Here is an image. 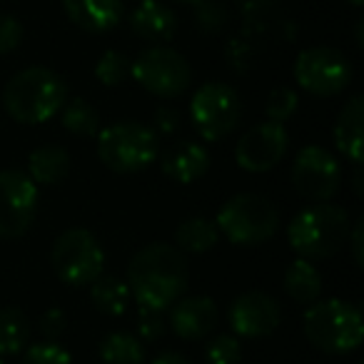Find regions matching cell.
Returning <instances> with one entry per match:
<instances>
[{
  "mask_svg": "<svg viewBox=\"0 0 364 364\" xmlns=\"http://www.w3.org/2000/svg\"><path fill=\"white\" fill-rule=\"evenodd\" d=\"M68 100V85L55 70L33 65L16 73L3 90L6 112L21 125H41L60 112Z\"/></svg>",
  "mask_w": 364,
  "mask_h": 364,
  "instance_id": "2",
  "label": "cell"
},
{
  "mask_svg": "<svg viewBox=\"0 0 364 364\" xmlns=\"http://www.w3.org/2000/svg\"><path fill=\"white\" fill-rule=\"evenodd\" d=\"M230 327L237 337L259 339L272 334L282 322V309L277 299L264 292H245L230 307Z\"/></svg>",
  "mask_w": 364,
  "mask_h": 364,
  "instance_id": "14",
  "label": "cell"
},
{
  "mask_svg": "<svg viewBox=\"0 0 364 364\" xmlns=\"http://www.w3.org/2000/svg\"><path fill=\"white\" fill-rule=\"evenodd\" d=\"M127 75H130V60H127L125 53H120V50L102 53L95 65V77L102 85L115 87V85H120V82H125Z\"/></svg>",
  "mask_w": 364,
  "mask_h": 364,
  "instance_id": "27",
  "label": "cell"
},
{
  "mask_svg": "<svg viewBox=\"0 0 364 364\" xmlns=\"http://www.w3.org/2000/svg\"><path fill=\"white\" fill-rule=\"evenodd\" d=\"M362 228H364V218L357 220V225L354 228H349V235L347 240H352V255H354V262L362 267L364 257H362Z\"/></svg>",
  "mask_w": 364,
  "mask_h": 364,
  "instance_id": "35",
  "label": "cell"
},
{
  "mask_svg": "<svg viewBox=\"0 0 364 364\" xmlns=\"http://www.w3.org/2000/svg\"><path fill=\"white\" fill-rule=\"evenodd\" d=\"M65 16L85 33H107L122 21V0H63Z\"/></svg>",
  "mask_w": 364,
  "mask_h": 364,
  "instance_id": "16",
  "label": "cell"
},
{
  "mask_svg": "<svg viewBox=\"0 0 364 364\" xmlns=\"http://www.w3.org/2000/svg\"><path fill=\"white\" fill-rule=\"evenodd\" d=\"M150 364H190V362L177 352H165V354H160V357L152 359Z\"/></svg>",
  "mask_w": 364,
  "mask_h": 364,
  "instance_id": "36",
  "label": "cell"
},
{
  "mask_svg": "<svg viewBox=\"0 0 364 364\" xmlns=\"http://www.w3.org/2000/svg\"><path fill=\"white\" fill-rule=\"evenodd\" d=\"M284 289L299 304H312L322 294V274L309 259L297 257L284 272Z\"/></svg>",
  "mask_w": 364,
  "mask_h": 364,
  "instance_id": "21",
  "label": "cell"
},
{
  "mask_svg": "<svg viewBox=\"0 0 364 364\" xmlns=\"http://www.w3.org/2000/svg\"><path fill=\"white\" fill-rule=\"evenodd\" d=\"M130 75L157 97H177L190 87V63L167 46H152L130 63Z\"/></svg>",
  "mask_w": 364,
  "mask_h": 364,
  "instance_id": "9",
  "label": "cell"
},
{
  "mask_svg": "<svg viewBox=\"0 0 364 364\" xmlns=\"http://www.w3.org/2000/svg\"><path fill=\"white\" fill-rule=\"evenodd\" d=\"M23 43V23L16 16L0 13V55L13 53Z\"/></svg>",
  "mask_w": 364,
  "mask_h": 364,
  "instance_id": "31",
  "label": "cell"
},
{
  "mask_svg": "<svg viewBox=\"0 0 364 364\" xmlns=\"http://www.w3.org/2000/svg\"><path fill=\"white\" fill-rule=\"evenodd\" d=\"M242 117V100L237 90L225 82H208L190 100V120L200 137L218 142L237 127Z\"/></svg>",
  "mask_w": 364,
  "mask_h": 364,
  "instance_id": "8",
  "label": "cell"
},
{
  "mask_svg": "<svg viewBox=\"0 0 364 364\" xmlns=\"http://www.w3.org/2000/svg\"><path fill=\"white\" fill-rule=\"evenodd\" d=\"M349 3H352L354 8H359V6H362V3H364V0H349Z\"/></svg>",
  "mask_w": 364,
  "mask_h": 364,
  "instance_id": "38",
  "label": "cell"
},
{
  "mask_svg": "<svg viewBox=\"0 0 364 364\" xmlns=\"http://www.w3.org/2000/svg\"><path fill=\"white\" fill-rule=\"evenodd\" d=\"M185 252L167 242H152L137 250L127 264V289L137 307L165 312L188 289Z\"/></svg>",
  "mask_w": 364,
  "mask_h": 364,
  "instance_id": "1",
  "label": "cell"
},
{
  "mask_svg": "<svg viewBox=\"0 0 364 364\" xmlns=\"http://www.w3.org/2000/svg\"><path fill=\"white\" fill-rule=\"evenodd\" d=\"M160 155V137L152 127L135 120L112 122L97 132V157L120 175L142 172Z\"/></svg>",
  "mask_w": 364,
  "mask_h": 364,
  "instance_id": "5",
  "label": "cell"
},
{
  "mask_svg": "<svg viewBox=\"0 0 364 364\" xmlns=\"http://www.w3.org/2000/svg\"><path fill=\"white\" fill-rule=\"evenodd\" d=\"M362 122H364V97L354 95L342 107L334 122V142L339 152L354 165H362Z\"/></svg>",
  "mask_w": 364,
  "mask_h": 364,
  "instance_id": "19",
  "label": "cell"
},
{
  "mask_svg": "<svg viewBox=\"0 0 364 364\" xmlns=\"http://www.w3.org/2000/svg\"><path fill=\"white\" fill-rule=\"evenodd\" d=\"M175 3H182V6H200L203 0H175Z\"/></svg>",
  "mask_w": 364,
  "mask_h": 364,
  "instance_id": "37",
  "label": "cell"
},
{
  "mask_svg": "<svg viewBox=\"0 0 364 364\" xmlns=\"http://www.w3.org/2000/svg\"><path fill=\"white\" fill-rule=\"evenodd\" d=\"M349 235V215L339 205L317 203L294 215L287 228V242L297 257L317 262L337 255Z\"/></svg>",
  "mask_w": 364,
  "mask_h": 364,
  "instance_id": "3",
  "label": "cell"
},
{
  "mask_svg": "<svg viewBox=\"0 0 364 364\" xmlns=\"http://www.w3.org/2000/svg\"><path fill=\"white\" fill-rule=\"evenodd\" d=\"M160 167L172 182L180 185H190V182L200 180L210 167V155L200 142L193 140H180L162 155Z\"/></svg>",
  "mask_w": 364,
  "mask_h": 364,
  "instance_id": "17",
  "label": "cell"
},
{
  "mask_svg": "<svg viewBox=\"0 0 364 364\" xmlns=\"http://www.w3.org/2000/svg\"><path fill=\"white\" fill-rule=\"evenodd\" d=\"M102 364H145V347L127 332H112L100 342Z\"/></svg>",
  "mask_w": 364,
  "mask_h": 364,
  "instance_id": "25",
  "label": "cell"
},
{
  "mask_svg": "<svg viewBox=\"0 0 364 364\" xmlns=\"http://www.w3.org/2000/svg\"><path fill=\"white\" fill-rule=\"evenodd\" d=\"M205 357L210 364H240L242 359V347H240L237 337H230V334H220L205 349Z\"/></svg>",
  "mask_w": 364,
  "mask_h": 364,
  "instance_id": "30",
  "label": "cell"
},
{
  "mask_svg": "<svg viewBox=\"0 0 364 364\" xmlns=\"http://www.w3.org/2000/svg\"><path fill=\"white\" fill-rule=\"evenodd\" d=\"M63 112V125L77 137H95L100 132V115L97 110L82 97H73L65 100V105L60 107Z\"/></svg>",
  "mask_w": 364,
  "mask_h": 364,
  "instance_id": "26",
  "label": "cell"
},
{
  "mask_svg": "<svg viewBox=\"0 0 364 364\" xmlns=\"http://www.w3.org/2000/svg\"><path fill=\"white\" fill-rule=\"evenodd\" d=\"M90 302L95 304V309L100 314L120 317V314H125L127 304H130L127 282L112 277V274H105V277L100 274V277L90 284Z\"/></svg>",
  "mask_w": 364,
  "mask_h": 364,
  "instance_id": "22",
  "label": "cell"
},
{
  "mask_svg": "<svg viewBox=\"0 0 364 364\" xmlns=\"http://www.w3.org/2000/svg\"><path fill=\"white\" fill-rule=\"evenodd\" d=\"M177 122H180V115H177V110H172V107H160V110L155 112V127L160 132L177 130Z\"/></svg>",
  "mask_w": 364,
  "mask_h": 364,
  "instance_id": "34",
  "label": "cell"
},
{
  "mask_svg": "<svg viewBox=\"0 0 364 364\" xmlns=\"http://www.w3.org/2000/svg\"><path fill=\"white\" fill-rule=\"evenodd\" d=\"M162 332H165V324L160 319V312H150V309L140 307V337L145 342H155L162 337Z\"/></svg>",
  "mask_w": 364,
  "mask_h": 364,
  "instance_id": "32",
  "label": "cell"
},
{
  "mask_svg": "<svg viewBox=\"0 0 364 364\" xmlns=\"http://www.w3.org/2000/svg\"><path fill=\"white\" fill-rule=\"evenodd\" d=\"M38 185L21 170H0V237L18 240L38 215Z\"/></svg>",
  "mask_w": 364,
  "mask_h": 364,
  "instance_id": "11",
  "label": "cell"
},
{
  "mask_svg": "<svg viewBox=\"0 0 364 364\" xmlns=\"http://www.w3.org/2000/svg\"><path fill=\"white\" fill-rule=\"evenodd\" d=\"M289 137L282 122L264 120L250 127L235 147V160L247 172H267L282 162Z\"/></svg>",
  "mask_w": 364,
  "mask_h": 364,
  "instance_id": "13",
  "label": "cell"
},
{
  "mask_svg": "<svg viewBox=\"0 0 364 364\" xmlns=\"http://www.w3.org/2000/svg\"><path fill=\"white\" fill-rule=\"evenodd\" d=\"M218 304L210 297H180L170 307V327L177 337L198 342L218 327Z\"/></svg>",
  "mask_w": 364,
  "mask_h": 364,
  "instance_id": "15",
  "label": "cell"
},
{
  "mask_svg": "<svg viewBox=\"0 0 364 364\" xmlns=\"http://www.w3.org/2000/svg\"><path fill=\"white\" fill-rule=\"evenodd\" d=\"M41 329L48 339H58L63 332H65V314H63L60 307L48 309L46 314L41 317Z\"/></svg>",
  "mask_w": 364,
  "mask_h": 364,
  "instance_id": "33",
  "label": "cell"
},
{
  "mask_svg": "<svg viewBox=\"0 0 364 364\" xmlns=\"http://www.w3.org/2000/svg\"><path fill=\"white\" fill-rule=\"evenodd\" d=\"M218 230L240 247H255L262 245L277 232L279 228V213L267 198L252 193L232 195L228 203L220 208Z\"/></svg>",
  "mask_w": 364,
  "mask_h": 364,
  "instance_id": "6",
  "label": "cell"
},
{
  "mask_svg": "<svg viewBox=\"0 0 364 364\" xmlns=\"http://www.w3.org/2000/svg\"><path fill=\"white\" fill-rule=\"evenodd\" d=\"M294 80L317 97L339 95L352 82V65L339 50L317 46L302 50L294 63Z\"/></svg>",
  "mask_w": 364,
  "mask_h": 364,
  "instance_id": "10",
  "label": "cell"
},
{
  "mask_svg": "<svg viewBox=\"0 0 364 364\" xmlns=\"http://www.w3.org/2000/svg\"><path fill=\"white\" fill-rule=\"evenodd\" d=\"M31 339V322L18 307L0 309V354H21Z\"/></svg>",
  "mask_w": 364,
  "mask_h": 364,
  "instance_id": "24",
  "label": "cell"
},
{
  "mask_svg": "<svg viewBox=\"0 0 364 364\" xmlns=\"http://www.w3.org/2000/svg\"><path fill=\"white\" fill-rule=\"evenodd\" d=\"M73 357L60 342L55 339H48V342L31 344L23 354L21 364H70Z\"/></svg>",
  "mask_w": 364,
  "mask_h": 364,
  "instance_id": "28",
  "label": "cell"
},
{
  "mask_svg": "<svg viewBox=\"0 0 364 364\" xmlns=\"http://www.w3.org/2000/svg\"><path fill=\"white\" fill-rule=\"evenodd\" d=\"M50 264L60 282L70 287H85L102 274L105 252L92 232H87L85 228H70L53 242Z\"/></svg>",
  "mask_w": 364,
  "mask_h": 364,
  "instance_id": "7",
  "label": "cell"
},
{
  "mask_svg": "<svg viewBox=\"0 0 364 364\" xmlns=\"http://www.w3.org/2000/svg\"><path fill=\"white\" fill-rule=\"evenodd\" d=\"M175 240H177V250L200 255V252H208V250H213L215 245H218L220 230L213 220L190 218L177 228Z\"/></svg>",
  "mask_w": 364,
  "mask_h": 364,
  "instance_id": "23",
  "label": "cell"
},
{
  "mask_svg": "<svg viewBox=\"0 0 364 364\" xmlns=\"http://www.w3.org/2000/svg\"><path fill=\"white\" fill-rule=\"evenodd\" d=\"M292 185L302 198L312 203L332 200L342 185L337 157L319 145H307L292 162Z\"/></svg>",
  "mask_w": 364,
  "mask_h": 364,
  "instance_id": "12",
  "label": "cell"
},
{
  "mask_svg": "<svg viewBox=\"0 0 364 364\" xmlns=\"http://www.w3.org/2000/svg\"><path fill=\"white\" fill-rule=\"evenodd\" d=\"M297 105H299V97L292 87H274L267 97V107H264L267 110V120L282 122L284 125V120H289L294 115Z\"/></svg>",
  "mask_w": 364,
  "mask_h": 364,
  "instance_id": "29",
  "label": "cell"
},
{
  "mask_svg": "<svg viewBox=\"0 0 364 364\" xmlns=\"http://www.w3.org/2000/svg\"><path fill=\"white\" fill-rule=\"evenodd\" d=\"M70 172V157L60 145H43L28 157V177L36 185H60Z\"/></svg>",
  "mask_w": 364,
  "mask_h": 364,
  "instance_id": "20",
  "label": "cell"
},
{
  "mask_svg": "<svg viewBox=\"0 0 364 364\" xmlns=\"http://www.w3.org/2000/svg\"><path fill=\"white\" fill-rule=\"evenodd\" d=\"M0 364H3V354H0Z\"/></svg>",
  "mask_w": 364,
  "mask_h": 364,
  "instance_id": "39",
  "label": "cell"
},
{
  "mask_svg": "<svg viewBox=\"0 0 364 364\" xmlns=\"http://www.w3.org/2000/svg\"><path fill=\"white\" fill-rule=\"evenodd\" d=\"M302 324L309 344L327 354L354 352L364 337V322L359 307L337 297L309 304Z\"/></svg>",
  "mask_w": 364,
  "mask_h": 364,
  "instance_id": "4",
  "label": "cell"
},
{
  "mask_svg": "<svg viewBox=\"0 0 364 364\" xmlns=\"http://www.w3.org/2000/svg\"><path fill=\"white\" fill-rule=\"evenodd\" d=\"M130 28L137 38L147 43H167L177 31V18L172 8L160 0H142L130 13Z\"/></svg>",
  "mask_w": 364,
  "mask_h": 364,
  "instance_id": "18",
  "label": "cell"
}]
</instances>
